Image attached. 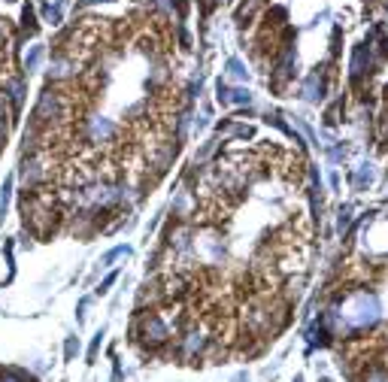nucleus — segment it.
<instances>
[{"label":"nucleus","instance_id":"4","mask_svg":"<svg viewBox=\"0 0 388 382\" xmlns=\"http://www.w3.org/2000/svg\"><path fill=\"white\" fill-rule=\"evenodd\" d=\"M294 382H303V379H300V377H298V379H294Z\"/></svg>","mask_w":388,"mask_h":382},{"label":"nucleus","instance_id":"2","mask_svg":"<svg viewBox=\"0 0 388 382\" xmlns=\"http://www.w3.org/2000/svg\"><path fill=\"white\" fill-rule=\"evenodd\" d=\"M76 352H79V340L70 337V340H67V346H64V355H67V358H73Z\"/></svg>","mask_w":388,"mask_h":382},{"label":"nucleus","instance_id":"3","mask_svg":"<svg viewBox=\"0 0 388 382\" xmlns=\"http://www.w3.org/2000/svg\"><path fill=\"white\" fill-rule=\"evenodd\" d=\"M101 337H103V334H97V337H94V343H91V349H88V361H94V358H97V349H101Z\"/></svg>","mask_w":388,"mask_h":382},{"label":"nucleus","instance_id":"1","mask_svg":"<svg viewBox=\"0 0 388 382\" xmlns=\"http://www.w3.org/2000/svg\"><path fill=\"white\" fill-rule=\"evenodd\" d=\"M0 382H34V377H27L18 367H3V370H0Z\"/></svg>","mask_w":388,"mask_h":382},{"label":"nucleus","instance_id":"5","mask_svg":"<svg viewBox=\"0 0 388 382\" xmlns=\"http://www.w3.org/2000/svg\"><path fill=\"white\" fill-rule=\"evenodd\" d=\"M322 382H331V379H322Z\"/></svg>","mask_w":388,"mask_h":382}]
</instances>
